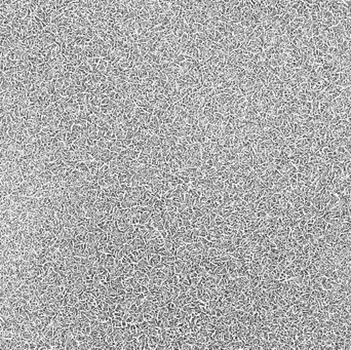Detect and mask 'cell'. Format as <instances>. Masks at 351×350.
<instances>
[{"label":"cell","mask_w":351,"mask_h":350,"mask_svg":"<svg viewBox=\"0 0 351 350\" xmlns=\"http://www.w3.org/2000/svg\"><path fill=\"white\" fill-rule=\"evenodd\" d=\"M58 276H60V274H58L57 271H54V269H50L48 271L47 274H46L45 277L43 278V281H44L45 284H47L48 285L49 284H52L54 282L55 279L58 277Z\"/></svg>","instance_id":"2"},{"label":"cell","mask_w":351,"mask_h":350,"mask_svg":"<svg viewBox=\"0 0 351 350\" xmlns=\"http://www.w3.org/2000/svg\"><path fill=\"white\" fill-rule=\"evenodd\" d=\"M129 244L131 245L134 251H139V250H142V248H145V247H146V241H145L144 238L135 237Z\"/></svg>","instance_id":"1"},{"label":"cell","mask_w":351,"mask_h":350,"mask_svg":"<svg viewBox=\"0 0 351 350\" xmlns=\"http://www.w3.org/2000/svg\"><path fill=\"white\" fill-rule=\"evenodd\" d=\"M252 170L255 171V173L258 175V177L260 178L261 176H263V175L266 174L267 171V164L264 163V164H256L254 167H252Z\"/></svg>","instance_id":"8"},{"label":"cell","mask_w":351,"mask_h":350,"mask_svg":"<svg viewBox=\"0 0 351 350\" xmlns=\"http://www.w3.org/2000/svg\"><path fill=\"white\" fill-rule=\"evenodd\" d=\"M137 160L139 161V163H141L142 165H147L150 164V160H151V156L150 154H146V153L140 152V155Z\"/></svg>","instance_id":"7"},{"label":"cell","mask_w":351,"mask_h":350,"mask_svg":"<svg viewBox=\"0 0 351 350\" xmlns=\"http://www.w3.org/2000/svg\"><path fill=\"white\" fill-rule=\"evenodd\" d=\"M75 170L81 171V173L84 174V175L89 173V168H88L87 165H86L85 161H78V162H77V164H76V167H75Z\"/></svg>","instance_id":"10"},{"label":"cell","mask_w":351,"mask_h":350,"mask_svg":"<svg viewBox=\"0 0 351 350\" xmlns=\"http://www.w3.org/2000/svg\"><path fill=\"white\" fill-rule=\"evenodd\" d=\"M185 248L187 251H189L190 253L195 250V245H194V242H190V243H185Z\"/></svg>","instance_id":"12"},{"label":"cell","mask_w":351,"mask_h":350,"mask_svg":"<svg viewBox=\"0 0 351 350\" xmlns=\"http://www.w3.org/2000/svg\"><path fill=\"white\" fill-rule=\"evenodd\" d=\"M184 266H185V261L181 260V259H176L175 263H174V267H175V272L180 274V273L183 272L184 270Z\"/></svg>","instance_id":"9"},{"label":"cell","mask_w":351,"mask_h":350,"mask_svg":"<svg viewBox=\"0 0 351 350\" xmlns=\"http://www.w3.org/2000/svg\"><path fill=\"white\" fill-rule=\"evenodd\" d=\"M328 222L323 219V217H315L314 218V226L315 227H318V228L322 229V230H325L326 226H328Z\"/></svg>","instance_id":"6"},{"label":"cell","mask_w":351,"mask_h":350,"mask_svg":"<svg viewBox=\"0 0 351 350\" xmlns=\"http://www.w3.org/2000/svg\"><path fill=\"white\" fill-rule=\"evenodd\" d=\"M52 177H54V174H52L50 171L45 170V171H43L42 173H40L38 178H39L40 182H41L42 184H47L52 180Z\"/></svg>","instance_id":"3"},{"label":"cell","mask_w":351,"mask_h":350,"mask_svg":"<svg viewBox=\"0 0 351 350\" xmlns=\"http://www.w3.org/2000/svg\"><path fill=\"white\" fill-rule=\"evenodd\" d=\"M147 259L148 262L152 267H155L156 265L161 262V256L159 254H147Z\"/></svg>","instance_id":"4"},{"label":"cell","mask_w":351,"mask_h":350,"mask_svg":"<svg viewBox=\"0 0 351 350\" xmlns=\"http://www.w3.org/2000/svg\"><path fill=\"white\" fill-rule=\"evenodd\" d=\"M176 257H177L178 259L186 261V260H188L190 258V251H187L186 248H185V245H184V247H182L178 248V250H177V253H176Z\"/></svg>","instance_id":"5"},{"label":"cell","mask_w":351,"mask_h":350,"mask_svg":"<svg viewBox=\"0 0 351 350\" xmlns=\"http://www.w3.org/2000/svg\"><path fill=\"white\" fill-rule=\"evenodd\" d=\"M195 199L196 198H194L193 196H191L188 192H186L184 194V203L186 205H188V207H192V205L194 204V202H195Z\"/></svg>","instance_id":"11"},{"label":"cell","mask_w":351,"mask_h":350,"mask_svg":"<svg viewBox=\"0 0 351 350\" xmlns=\"http://www.w3.org/2000/svg\"><path fill=\"white\" fill-rule=\"evenodd\" d=\"M344 349H351V339H345Z\"/></svg>","instance_id":"13"}]
</instances>
